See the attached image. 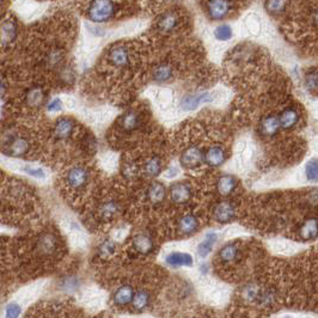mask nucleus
Listing matches in <instances>:
<instances>
[{
	"label": "nucleus",
	"instance_id": "36",
	"mask_svg": "<svg viewBox=\"0 0 318 318\" xmlns=\"http://www.w3.org/2000/svg\"><path fill=\"white\" fill-rule=\"evenodd\" d=\"M287 5V0H268L267 9L271 13H280Z\"/></svg>",
	"mask_w": 318,
	"mask_h": 318
},
{
	"label": "nucleus",
	"instance_id": "45",
	"mask_svg": "<svg viewBox=\"0 0 318 318\" xmlns=\"http://www.w3.org/2000/svg\"><path fill=\"white\" fill-rule=\"evenodd\" d=\"M282 318H293V317H291V316H283Z\"/></svg>",
	"mask_w": 318,
	"mask_h": 318
},
{
	"label": "nucleus",
	"instance_id": "19",
	"mask_svg": "<svg viewBox=\"0 0 318 318\" xmlns=\"http://www.w3.org/2000/svg\"><path fill=\"white\" fill-rule=\"evenodd\" d=\"M279 119L280 128L282 129H291L298 123L299 114L295 108H287L281 113Z\"/></svg>",
	"mask_w": 318,
	"mask_h": 318
},
{
	"label": "nucleus",
	"instance_id": "35",
	"mask_svg": "<svg viewBox=\"0 0 318 318\" xmlns=\"http://www.w3.org/2000/svg\"><path fill=\"white\" fill-rule=\"evenodd\" d=\"M22 171L25 172L26 175H29L34 178H39V179L46 178V172H44L42 168L33 167V165H24V167L22 168Z\"/></svg>",
	"mask_w": 318,
	"mask_h": 318
},
{
	"label": "nucleus",
	"instance_id": "7",
	"mask_svg": "<svg viewBox=\"0 0 318 318\" xmlns=\"http://www.w3.org/2000/svg\"><path fill=\"white\" fill-rule=\"evenodd\" d=\"M226 161V151L225 148L216 145V146L209 147L205 153H203V163L212 168H218L223 165Z\"/></svg>",
	"mask_w": 318,
	"mask_h": 318
},
{
	"label": "nucleus",
	"instance_id": "20",
	"mask_svg": "<svg viewBox=\"0 0 318 318\" xmlns=\"http://www.w3.org/2000/svg\"><path fill=\"white\" fill-rule=\"evenodd\" d=\"M18 34V26H17L16 22L13 20H6L0 28V41L3 43H10L17 37Z\"/></svg>",
	"mask_w": 318,
	"mask_h": 318
},
{
	"label": "nucleus",
	"instance_id": "41",
	"mask_svg": "<svg viewBox=\"0 0 318 318\" xmlns=\"http://www.w3.org/2000/svg\"><path fill=\"white\" fill-rule=\"evenodd\" d=\"M47 109H48V112H51V113L60 112V110L62 109V101L60 98L51 99V101L48 103Z\"/></svg>",
	"mask_w": 318,
	"mask_h": 318
},
{
	"label": "nucleus",
	"instance_id": "34",
	"mask_svg": "<svg viewBox=\"0 0 318 318\" xmlns=\"http://www.w3.org/2000/svg\"><path fill=\"white\" fill-rule=\"evenodd\" d=\"M214 37L219 41H229L232 37V29L227 24L219 25L214 30Z\"/></svg>",
	"mask_w": 318,
	"mask_h": 318
},
{
	"label": "nucleus",
	"instance_id": "1",
	"mask_svg": "<svg viewBox=\"0 0 318 318\" xmlns=\"http://www.w3.org/2000/svg\"><path fill=\"white\" fill-rule=\"evenodd\" d=\"M116 8L113 0H92L89 6V19L95 23L108 22L115 16Z\"/></svg>",
	"mask_w": 318,
	"mask_h": 318
},
{
	"label": "nucleus",
	"instance_id": "12",
	"mask_svg": "<svg viewBox=\"0 0 318 318\" xmlns=\"http://www.w3.org/2000/svg\"><path fill=\"white\" fill-rule=\"evenodd\" d=\"M165 262L172 268L190 267V266H193V257L192 255L186 254V252L174 251L165 257Z\"/></svg>",
	"mask_w": 318,
	"mask_h": 318
},
{
	"label": "nucleus",
	"instance_id": "16",
	"mask_svg": "<svg viewBox=\"0 0 318 318\" xmlns=\"http://www.w3.org/2000/svg\"><path fill=\"white\" fill-rule=\"evenodd\" d=\"M109 61L112 65L116 67H124L128 65L129 62V54L128 50L124 47H114L109 51Z\"/></svg>",
	"mask_w": 318,
	"mask_h": 318
},
{
	"label": "nucleus",
	"instance_id": "25",
	"mask_svg": "<svg viewBox=\"0 0 318 318\" xmlns=\"http://www.w3.org/2000/svg\"><path fill=\"white\" fill-rule=\"evenodd\" d=\"M317 236V220L316 218L307 219L300 229V237L304 241H313Z\"/></svg>",
	"mask_w": 318,
	"mask_h": 318
},
{
	"label": "nucleus",
	"instance_id": "15",
	"mask_svg": "<svg viewBox=\"0 0 318 318\" xmlns=\"http://www.w3.org/2000/svg\"><path fill=\"white\" fill-rule=\"evenodd\" d=\"M74 129V122L70 119H60L57 121L54 126V136L59 140L67 139L68 137H71V134L73 133Z\"/></svg>",
	"mask_w": 318,
	"mask_h": 318
},
{
	"label": "nucleus",
	"instance_id": "18",
	"mask_svg": "<svg viewBox=\"0 0 318 318\" xmlns=\"http://www.w3.org/2000/svg\"><path fill=\"white\" fill-rule=\"evenodd\" d=\"M133 247L136 249V251L147 255L154 249V243L148 234L139 233L133 238Z\"/></svg>",
	"mask_w": 318,
	"mask_h": 318
},
{
	"label": "nucleus",
	"instance_id": "13",
	"mask_svg": "<svg viewBox=\"0 0 318 318\" xmlns=\"http://www.w3.org/2000/svg\"><path fill=\"white\" fill-rule=\"evenodd\" d=\"M134 297V289L130 285H123L114 293L113 300L116 306H127L132 303Z\"/></svg>",
	"mask_w": 318,
	"mask_h": 318
},
{
	"label": "nucleus",
	"instance_id": "39",
	"mask_svg": "<svg viewBox=\"0 0 318 318\" xmlns=\"http://www.w3.org/2000/svg\"><path fill=\"white\" fill-rule=\"evenodd\" d=\"M62 60V53L60 50H53L48 54L47 57V64L51 67H55L59 65Z\"/></svg>",
	"mask_w": 318,
	"mask_h": 318
},
{
	"label": "nucleus",
	"instance_id": "4",
	"mask_svg": "<svg viewBox=\"0 0 318 318\" xmlns=\"http://www.w3.org/2000/svg\"><path fill=\"white\" fill-rule=\"evenodd\" d=\"M179 162L183 168L188 169V170H193V169L198 168L201 165L203 162V153L198 146L188 147L183 152L179 157Z\"/></svg>",
	"mask_w": 318,
	"mask_h": 318
},
{
	"label": "nucleus",
	"instance_id": "30",
	"mask_svg": "<svg viewBox=\"0 0 318 318\" xmlns=\"http://www.w3.org/2000/svg\"><path fill=\"white\" fill-rule=\"evenodd\" d=\"M139 124H140L139 116L133 112L127 113L126 115L122 117V121H121V126H122L123 129L127 130V132L137 129L138 127H139Z\"/></svg>",
	"mask_w": 318,
	"mask_h": 318
},
{
	"label": "nucleus",
	"instance_id": "2",
	"mask_svg": "<svg viewBox=\"0 0 318 318\" xmlns=\"http://www.w3.org/2000/svg\"><path fill=\"white\" fill-rule=\"evenodd\" d=\"M5 145V153L10 157H24L29 153L30 150V141L23 136L10 137V139H6Z\"/></svg>",
	"mask_w": 318,
	"mask_h": 318
},
{
	"label": "nucleus",
	"instance_id": "8",
	"mask_svg": "<svg viewBox=\"0 0 318 318\" xmlns=\"http://www.w3.org/2000/svg\"><path fill=\"white\" fill-rule=\"evenodd\" d=\"M231 10L230 0H209L208 13L212 19L220 20L229 15Z\"/></svg>",
	"mask_w": 318,
	"mask_h": 318
},
{
	"label": "nucleus",
	"instance_id": "6",
	"mask_svg": "<svg viewBox=\"0 0 318 318\" xmlns=\"http://www.w3.org/2000/svg\"><path fill=\"white\" fill-rule=\"evenodd\" d=\"M171 201L177 205L186 203L192 198V187L187 182H177L170 187Z\"/></svg>",
	"mask_w": 318,
	"mask_h": 318
},
{
	"label": "nucleus",
	"instance_id": "27",
	"mask_svg": "<svg viewBox=\"0 0 318 318\" xmlns=\"http://www.w3.org/2000/svg\"><path fill=\"white\" fill-rule=\"evenodd\" d=\"M176 25H177V16L172 12L165 13L158 22V29L164 31V33H169V31L175 29Z\"/></svg>",
	"mask_w": 318,
	"mask_h": 318
},
{
	"label": "nucleus",
	"instance_id": "9",
	"mask_svg": "<svg viewBox=\"0 0 318 318\" xmlns=\"http://www.w3.org/2000/svg\"><path fill=\"white\" fill-rule=\"evenodd\" d=\"M214 220L220 224L231 223L234 218V208L231 202H219L213 209Z\"/></svg>",
	"mask_w": 318,
	"mask_h": 318
},
{
	"label": "nucleus",
	"instance_id": "23",
	"mask_svg": "<svg viewBox=\"0 0 318 318\" xmlns=\"http://www.w3.org/2000/svg\"><path fill=\"white\" fill-rule=\"evenodd\" d=\"M217 241H218V234L216 232L206 233L205 240L199 244L198 250H196V252H198V256L201 258H205L208 256Z\"/></svg>",
	"mask_w": 318,
	"mask_h": 318
},
{
	"label": "nucleus",
	"instance_id": "28",
	"mask_svg": "<svg viewBox=\"0 0 318 318\" xmlns=\"http://www.w3.org/2000/svg\"><path fill=\"white\" fill-rule=\"evenodd\" d=\"M26 103L28 105L36 108L40 107L44 102V92L41 88H34L31 89L26 95Z\"/></svg>",
	"mask_w": 318,
	"mask_h": 318
},
{
	"label": "nucleus",
	"instance_id": "29",
	"mask_svg": "<svg viewBox=\"0 0 318 318\" xmlns=\"http://www.w3.org/2000/svg\"><path fill=\"white\" fill-rule=\"evenodd\" d=\"M157 102L161 109L170 108L174 102V92L170 89H161L157 93Z\"/></svg>",
	"mask_w": 318,
	"mask_h": 318
},
{
	"label": "nucleus",
	"instance_id": "26",
	"mask_svg": "<svg viewBox=\"0 0 318 318\" xmlns=\"http://www.w3.org/2000/svg\"><path fill=\"white\" fill-rule=\"evenodd\" d=\"M162 162L158 157H152L147 161V163L144 167V172L147 177H157L162 172Z\"/></svg>",
	"mask_w": 318,
	"mask_h": 318
},
{
	"label": "nucleus",
	"instance_id": "38",
	"mask_svg": "<svg viewBox=\"0 0 318 318\" xmlns=\"http://www.w3.org/2000/svg\"><path fill=\"white\" fill-rule=\"evenodd\" d=\"M306 177L309 181L316 182L317 181V161L312 159L306 165Z\"/></svg>",
	"mask_w": 318,
	"mask_h": 318
},
{
	"label": "nucleus",
	"instance_id": "43",
	"mask_svg": "<svg viewBox=\"0 0 318 318\" xmlns=\"http://www.w3.org/2000/svg\"><path fill=\"white\" fill-rule=\"evenodd\" d=\"M65 103H66L67 108H70V109H73L74 107H75V101H74L73 98H71V97L65 98Z\"/></svg>",
	"mask_w": 318,
	"mask_h": 318
},
{
	"label": "nucleus",
	"instance_id": "22",
	"mask_svg": "<svg viewBox=\"0 0 318 318\" xmlns=\"http://www.w3.org/2000/svg\"><path fill=\"white\" fill-rule=\"evenodd\" d=\"M240 255V249H238L237 244L233 243H227L224 247L220 248L219 250V260L221 262H225V263H231V262L236 261Z\"/></svg>",
	"mask_w": 318,
	"mask_h": 318
},
{
	"label": "nucleus",
	"instance_id": "42",
	"mask_svg": "<svg viewBox=\"0 0 318 318\" xmlns=\"http://www.w3.org/2000/svg\"><path fill=\"white\" fill-rule=\"evenodd\" d=\"M177 172H178L177 168H176V167H171V168L169 169V170L167 171V177H169V178L175 177V176L177 175Z\"/></svg>",
	"mask_w": 318,
	"mask_h": 318
},
{
	"label": "nucleus",
	"instance_id": "10",
	"mask_svg": "<svg viewBox=\"0 0 318 318\" xmlns=\"http://www.w3.org/2000/svg\"><path fill=\"white\" fill-rule=\"evenodd\" d=\"M199 227L200 223L198 218L193 214H187L178 220V231L184 236H192V234L196 233Z\"/></svg>",
	"mask_w": 318,
	"mask_h": 318
},
{
	"label": "nucleus",
	"instance_id": "3",
	"mask_svg": "<svg viewBox=\"0 0 318 318\" xmlns=\"http://www.w3.org/2000/svg\"><path fill=\"white\" fill-rule=\"evenodd\" d=\"M90 174L84 167H73L66 174V184L73 190H81L89 183Z\"/></svg>",
	"mask_w": 318,
	"mask_h": 318
},
{
	"label": "nucleus",
	"instance_id": "14",
	"mask_svg": "<svg viewBox=\"0 0 318 318\" xmlns=\"http://www.w3.org/2000/svg\"><path fill=\"white\" fill-rule=\"evenodd\" d=\"M238 184L237 178L232 175H223L217 182V190L220 195L229 196L236 190Z\"/></svg>",
	"mask_w": 318,
	"mask_h": 318
},
{
	"label": "nucleus",
	"instance_id": "24",
	"mask_svg": "<svg viewBox=\"0 0 318 318\" xmlns=\"http://www.w3.org/2000/svg\"><path fill=\"white\" fill-rule=\"evenodd\" d=\"M150 302H151L150 293H148L146 289H139V291L134 292L133 300L130 304H132L134 310L140 312V311L147 309V306L150 305Z\"/></svg>",
	"mask_w": 318,
	"mask_h": 318
},
{
	"label": "nucleus",
	"instance_id": "17",
	"mask_svg": "<svg viewBox=\"0 0 318 318\" xmlns=\"http://www.w3.org/2000/svg\"><path fill=\"white\" fill-rule=\"evenodd\" d=\"M167 198V188L161 182L151 183L147 189V199L153 205L163 203Z\"/></svg>",
	"mask_w": 318,
	"mask_h": 318
},
{
	"label": "nucleus",
	"instance_id": "44",
	"mask_svg": "<svg viewBox=\"0 0 318 318\" xmlns=\"http://www.w3.org/2000/svg\"><path fill=\"white\" fill-rule=\"evenodd\" d=\"M5 91H6V85H5V83L3 82L2 79H0V97H2V96L4 95Z\"/></svg>",
	"mask_w": 318,
	"mask_h": 318
},
{
	"label": "nucleus",
	"instance_id": "11",
	"mask_svg": "<svg viewBox=\"0 0 318 318\" xmlns=\"http://www.w3.org/2000/svg\"><path fill=\"white\" fill-rule=\"evenodd\" d=\"M37 248H39L40 254L46 255H53L58 249V240L53 233H43L42 236L39 238L37 242Z\"/></svg>",
	"mask_w": 318,
	"mask_h": 318
},
{
	"label": "nucleus",
	"instance_id": "21",
	"mask_svg": "<svg viewBox=\"0 0 318 318\" xmlns=\"http://www.w3.org/2000/svg\"><path fill=\"white\" fill-rule=\"evenodd\" d=\"M280 129L279 119L274 115L264 117L261 122V132L266 137H274L278 134Z\"/></svg>",
	"mask_w": 318,
	"mask_h": 318
},
{
	"label": "nucleus",
	"instance_id": "32",
	"mask_svg": "<svg viewBox=\"0 0 318 318\" xmlns=\"http://www.w3.org/2000/svg\"><path fill=\"white\" fill-rule=\"evenodd\" d=\"M245 29L251 34L252 36H257L261 33V22L256 15H249L244 20Z\"/></svg>",
	"mask_w": 318,
	"mask_h": 318
},
{
	"label": "nucleus",
	"instance_id": "33",
	"mask_svg": "<svg viewBox=\"0 0 318 318\" xmlns=\"http://www.w3.org/2000/svg\"><path fill=\"white\" fill-rule=\"evenodd\" d=\"M154 81L158 83H165L172 78V70L169 65H159L153 72Z\"/></svg>",
	"mask_w": 318,
	"mask_h": 318
},
{
	"label": "nucleus",
	"instance_id": "40",
	"mask_svg": "<svg viewBox=\"0 0 318 318\" xmlns=\"http://www.w3.org/2000/svg\"><path fill=\"white\" fill-rule=\"evenodd\" d=\"M115 248H116V245L114 242L107 241L101 245V247H99V254L103 255V256H105V255H110L112 252L115 251Z\"/></svg>",
	"mask_w": 318,
	"mask_h": 318
},
{
	"label": "nucleus",
	"instance_id": "5",
	"mask_svg": "<svg viewBox=\"0 0 318 318\" xmlns=\"http://www.w3.org/2000/svg\"><path fill=\"white\" fill-rule=\"evenodd\" d=\"M213 101L212 93L209 92H202L198 93V95H190L186 96L181 101V108L183 112H193V110L198 109L201 104L205 103H210Z\"/></svg>",
	"mask_w": 318,
	"mask_h": 318
},
{
	"label": "nucleus",
	"instance_id": "31",
	"mask_svg": "<svg viewBox=\"0 0 318 318\" xmlns=\"http://www.w3.org/2000/svg\"><path fill=\"white\" fill-rule=\"evenodd\" d=\"M119 205H117V201L115 200H108V201L103 202V205L99 208V214H101L102 218L104 219H109V218H113L115 214L119 212Z\"/></svg>",
	"mask_w": 318,
	"mask_h": 318
},
{
	"label": "nucleus",
	"instance_id": "37",
	"mask_svg": "<svg viewBox=\"0 0 318 318\" xmlns=\"http://www.w3.org/2000/svg\"><path fill=\"white\" fill-rule=\"evenodd\" d=\"M22 313V307L17 303H10L5 309V318H19Z\"/></svg>",
	"mask_w": 318,
	"mask_h": 318
}]
</instances>
